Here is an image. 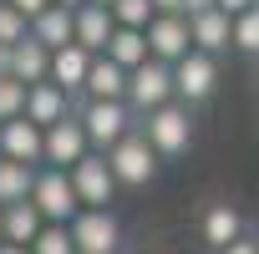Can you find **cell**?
Wrapping results in <instances>:
<instances>
[{"label": "cell", "instance_id": "obj_1", "mask_svg": "<svg viewBox=\"0 0 259 254\" xmlns=\"http://www.w3.org/2000/svg\"><path fill=\"white\" fill-rule=\"evenodd\" d=\"M138 133H143V143L158 153V163H163V158H183V153L193 148V112H188L183 102H168V107L138 117Z\"/></svg>", "mask_w": 259, "mask_h": 254}, {"label": "cell", "instance_id": "obj_2", "mask_svg": "<svg viewBox=\"0 0 259 254\" xmlns=\"http://www.w3.org/2000/svg\"><path fill=\"white\" fill-rule=\"evenodd\" d=\"M102 163H107V173H112L117 188H148V183L158 178V153L143 143L138 127H133L122 143H112V148L102 153Z\"/></svg>", "mask_w": 259, "mask_h": 254}, {"label": "cell", "instance_id": "obj_3", "mask_svg": "<svg viewBox=\"0 0 259 254\" xmlns=\"http://www.w3.org/2000/svg\"><path fill=\"white\" fill-rule=\"evenodd\" d=\"M71 117L81 122V133H87V148H97V153H107L112 143H122V138L138 127V117L127 112V102H81Z\"/></svg>", "mask_w": 259, "mask_h": 254}, {"label": "cell", "instance_id": "obj_4", "mask_svg": "<svg viewBox=\"0 0 259 254\" xmlns=\"http://www.w3.org/2000/svg\"><path fill=\"white\" fill-rule=\"evenodd\" d=\"M31 208L41 214V224H61V229L81 214V203H76V193H71V183H66V173H61V168H36Z\"/></svg>", "mask_w": 259, "mask_h": 254}, {"label": "cell", "instance_id": "obj_5", "mask_svg": "<svg viewBox=\"0 0 259 254\" xmlns=\"http://www.w3.org/2000/svg\"><path fill=\"white\" fill-rule=\"evenodd\" d=\"M66 234L76 254H122V224L112 208H81L66 224Z\"/></svg>", "mask_w": 259, "mask_h": 254}, {"label": "cell", "instance_id": "obj_6", "mask_svg": "<svg viewBox=\"0 0 259 254\" xmlns=\"http://www.w3.org/2000/svg\"><path fill=\"white\" fill-rule=\"evenodd\" d=\"M127 112L133 117H148V112H158V107H168L173 102V66H163V61H143L138 71H127Z\"/></svg>", "mask_w": 259, "mask_h": 254}, {"label": "cell", "instance_id": "obj_7", "mask_svg": "<svg viewBox=\"0 0 259 254\" xmlns=\"http://www.w3.org/2000/svg\"><path fill=\"white\" fill-rule=\"evenodd\" d=\"M219 92V61L203 56V51H188L178 66H173V102L183 107H198Z\"/></svg>", "mask_w": 259, "mask_h": 254}, {"label": "cell", "instance_id": "obj_8", "mask_svg": "<svg viewBox=\"0 0 259 254\" xmlns=\"http://www.w3.org/2000/svg\"><path fill=\"white\" fill-rule=\"evenodd\" d=\"M66 183H71V193H76L81 208H112L117 203V183H112L102 153H87L76 168H66Z\"/></svg>", "mask_w": 259, "mask_h": 254}, {"label": "cell", "instance_id": "obj_9", "mask_svg": "<svg viewBox=\"0 0 259 254\" xmlns=\"http://www.w3.org/2000/svg\"><path fill=\"white\" fill-rule=\"evenodd\" d=\"M92 148H87V133H81V122L76 117H66V122H56V127H46L41 133V168H76L81 158H87Z\"/></svg>", "mask_w": 259, "mask_h": 254}, {"label": "cell", "instance_id": "obj_10", "mask_svg": "<svg viewBox=\"0 0 259 254\" xmlns=\"http://www.w3.org/2000/svg\"><path fill=\"white\" fill-rule=\"evenodd\" d=\"M143 41H148V61H163V66H178V61L193 51L183 16H153L148 31H143Z\"/></svg>", "mask_w": 259, "mask_h": 254}, {"label": "cell", "instance_id": "obj_11", "mask_svg": "<svg viewBox=\"0 0 259 254\" xmlns=\"http://www.w3.org/2000/svg\"><path fill=\"white\" fill-rule=\"evenodd\" d=\"M112 11L107 6H76L71 11V46H81L87 56H102L107 41H112Z\"/></svg>", "mask_w": 259, "mask_h": 254}, {"label": "cell", "instance_id": "obj_12", "mask_svg": "<svg viewBox=\"0 0 259 254\" xmlns=\"http://www.w3.org/2000/svg\"><path fill=\"white\" fill-rule=\"evenodd\" d=\"M21 117L31 122V127H56V122H66L71 117V97L66 92H56L51 81H36V87H26V107H21Z\"/></svg>", "mask_w": 259, "mask_h": 254}, {"label": "cell", "instance_id": "obj_13", "mask_svg": "<svg viewBox=\"0 0 259 254\" xmlns=\"http://www.w3.org/2000/svg\"><path fill=\"white\" fill-rule=\"evenodd\" d=\"M0 158L26 163V168H41V127H31L26 117L0 122Z\"/></svg>", "mask_w": 259, "mask_h": 254}, {"label": "cell", "instance_id": "obj_14", "mask_svg": "<svg viewBox=\"0 0 259 254\" xmlns=\"http://www.w3.org/2000/svg\"><path fill=\"white\" fill-rule=\"evenodd\" d=\"M87 66H92V56H87L81 46H61V51H51V66H46V81H51L56 92H66V97H81V81H87Z\"/></svg>", "mask_w": 259, "mask_h": 254}, {"label": "cell", "instance_id": "obj_15", "mask_svg": "<svg viewBox=\"0 0 259 254\" xmlns=\"http://www.w3.org/2000/svg\"><path fill=\"white\" fill-rule=\"evenodd\" d=\"M127 97V71L112 66L107 56H92L87 81H81V102H122Z\"/></svg>", "mask_w": 259, "mask_h": 254}, {"label": "cell", "instance_id": "obj_16", "mask_svg": "<svg viewBox=\"0 0 259 254\" xmlns=\"http://www.w3.org/2000/svg\"><path fill=\"white\" fill-rule=\"evenodd\" d=\"M244 229H249V224H244V214H239L234 203H208L203 219H198V234H203V244H208L213 254H219L224 244H234Z\"/></svg>", "mask_w": 259, "mask_h": 254}, {"label": "cell", "instance_id": "obj_17", "mask_svg": "<svg viewBox=\"0 0 259 254\" xmlns=\"http://www.w3.org/2000/svg\"><path fill=\"white\" fill-rule=\"evenodd\" d=\"M188 46L219 61V51H229V16H224V11H203V16H188Z\"/></svg>", "mask_w": 259, "mask_h": 254}, {"label": "cell", "instance_id": "obj_18", "mask_svg": "<svg viewBox=\"0 0 259 254\" xmlns=\"http://www.w3.org/2000/svg\"><path fill=\"white\" fill-rule=\"evenodd\" d=\"M26 36L36 41V46H46V51H61V46H71V11H61V6H46L31 26H26Z\"/></svg>", "mask_w": 259, "mask_h": 254}, {"label": "cell", "instance_id": "obj_19", "mask_svg": "<svg viewBox=\"0 0 259 254\" xmlns=\"http://www.w3.org/2000/svg\"><path fill=\"white\" fill-rule=\"evenodd\" d=\"M46 66H51V51H46V46H36L31 36L11 46V81L36 87V81H46Z\"/></svg>", "mask_w": 259, "mask_h": 254}, {"label": "cell", "instance_id": "obj_20", "mask_svg": "<svg viewBox=\"0 0 259 254\" xmlns=\"http://www.w3.org/2000/svg\"><path fill=\"white\" fill-rule=\"evenodd\" d=\"M36 234H41V214L31 208V198H26V203H11V208H0V239H6V244L31 249Z\"/></svg>", "mask_w": 259, "mask_h": 254}, {"label": "cell", "instance_id": "obj_21", "mask_svg": "<svg viewBox=\"0 0 259 254\" xmlns=\"http://www.w3.org/2000/svg\"><path fill=\"white\" fill-rule=\"evenodd\" d=\"M112 66H122V71H138L143 61H148V41H143V31H112V41H107V51H102Z\"/></svg>", "mask_w": 259, "mask_h": 254}, {"label": "cell", "instance_id": "obj_22", "mask_svg": "<svg viewBox=\"0 0 259 254\" xmlns=\"http://www.w3.org/2000/svg\"><path fill=\"white\" fill-rule=\"evenodd\" d=\"M31 183H36V168L0 158V208H11V203H26V198H31Z\"/></svg>", "mask_w": 259, "mask_h": 254}, {"label": "cell", "instance_id": "obj_23", "mask_svg": "<svg viewBox=\"0 0 259 254\" xmlns=\"http://www.w3.org/2000/svg\"><path fill=\"white\" fill-rule=\"evenodd\" d=\"M229 46L239 56H259V6H249L244 16L229 21Z\"/></svg>", "mask_w": 259, "mask_h": 254}, {"label": "cell", "instance_id": "obj_24", "mask_svg": "<svg viewBox=\"0 0 259 254\" xmlns=\"http://www.w3.org/2000/svg\"><path fill=\"white\" fill-rule=\"evenodd\" d=\"M112 26H122V31H148V21H153V6L148 0H112Z\"/></svg>", "mask_w": 259, "mask_h": 254}, {"label": "cell", "instance_id": "obj_25", "mask_svg": "<svg viewBox=\"0 0 259 254\" xmlns=\"http://www.w3.org/2000/svg\"><path fill=\"white\" fill-rule=\"evenodd\" d=\"M31 254H76V249H71V234L61 224H41V234L31 239Z\"/></svg>", "mask_w": 259, "mask_h": 254}, {"label": "cell", "instance_id": "obj_26", "mask_svg": "<svg viewBox=\"0 0 259 254\" xmlns=\"http://www.w3.org/2000/svg\"><path fill=\"white\" fill-rule=\"evenodd\" d=\"M21 107H26V87L11 81V76H0V122H16Z\"/></svg>", "mask_w": 259, "mask_h": 254}, {"label": "cell", "instance_id": "obj_27", "mask_svg": "<svg viewBox=\"0 0 259 254\" xmlns=\"http://www.w3.org/2000/svg\"><path fill=\"white\" fill-rule=\"evenodd\" d=\"M16 41H26V21L0 0V46H16Z\"/></svg>", "mask_w": 259, "mask_h": 254}, {"label": "cell", "instance_id": "obj_28", "mask_svg": "<svg viewBox=\"0 0 259 254\" xmlns=\"http://www.w3.org/2000/svg\"><path fill=\"white\" fill-rule=\"evenodd\" d=\"M6 6H11V11H16V16H21V21L31 26V21H36V16H41L46 6H51V0H6Z\"/></svg>", "mask_w": 259, "mask_h": 254}, {"label": "cell", "instance_id": "obj_29", "mask_svg": "<svg viewBox=\"0 0 259 254\" xmlns=\"http://www.w3.org/2000/svg\"><path fill=\"white\" fill-rule=\"evenodd\" d=\"M219 254H259V239H254V234H249V229H244V234H239V239H234V244H224V249H219Z\"/></svg>", "mask_w": 259, "mask_h": 254}, {"label": "cell", "instance_id": "obj_30", "mask_svg": "<svg viewBox=\"0 0 259 254\" xmlns=\"http://www.w3.org/2000/svg\"><path fill=\"white\" fill-rule=\"evenodd\" d=\"M249 6H259V0H213V11H224L229 21H234V16H244Z\"/></svg>", "mask_w": 259, "mask_h": 254}, {"label": "cell", "instance_id": "obj_31", "mask_svg": "<svg viewBox=\"0 0 259 254\" xmlns=\"http://www.w3.org/2000/svg\"><path fill=\"white\" fill-rule=\"evenodd\" d=\"M153 16H183V0H148Z\"/></svg>", "mask_w": 259, "mask_h": 254}, {"label": "cell", "instance_id": "obj_32", "mask_svg": "<svg viewBox=\"0 0 259 254\" xmlns=\"http://www.w3.org/2000/svg\"><path fill=\"white\" fill-rule=\"evenodd\" d=\"M203 11H213V0H183V21L188 16H203Z\"/></svg>", "mask_w": 259, "mask_h": 254}, {"label": "cell", "instance_id": "obj_33", "mask_svg": "<svg viewBox=\"0 0 259 254\" xmlns=\"http://www.w3.org/2000/svg\"><path fill=\"white\" fill-rule=\"evenodd\" d=\"M51 6H61V11H76V6H87V0H51Z\"/></svg>", "mask_w": 259, "mask_h": 254}, {"label": "cell", "instance_id": "obj_34", "mask_svg": "<svg viewBox=\"0 0 259 254\" xmlns=\"http://www.w3.org/2000/svg\"><path fill=\"white\" fill-rule=\"evenodd\" d=\"M0 254H31V249H21V244H0Z\"/></svg>", "mask_w": 259, "mask_h": 254}, {"label": "cell", "instance_id": "obj_35", "mask_svg": "<svg viewBox=\"0 0 259 254\" xmlns=\"http://www.w3.org/2000/svg\"><path fill=\"white\" fill-rule=\"evenodd\" d=\"M87 6H112V0H87Z\"/></svg>", "mask_w": 259, "mask_h": 254}, {"label": "cell", "instance_id": "obj_36", "mask_svg": "<svg viewBox=\"0 0 259 254\" xmlns=\"http://www.w3.org/2000/svg\"><path fill=\"white\" fill-rule=\"evenodd\" d=\"M0 244H6V239H0Z\"/></svg>", "mask_w": 259, "mask_h": 254}, {"label": "cell", "instance_id": "obj_37", "mask_svg": "<svg viewBox=\"0 0 259 254\" xmlns=\"http://www.w3.org/2000/svg\"><path fill=\"white\" fill-rule=\"evenodd\" d=\"M254 239H259V234H254Z\"/></svg>", "mask_w": 259, "mask_h": 254}]
</instances>
